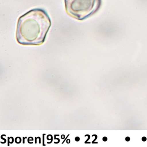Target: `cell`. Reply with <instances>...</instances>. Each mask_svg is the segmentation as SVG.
Masks as SVG:
<instances>
[{
  "label": "cell",
  "mask_w": 147,
  "mask_h": 147,
  "mask_svg": "<svg viewBox=\"0 0 147 147\" xmlns=\"http://www.w3.org/2000/svg\"><path fill=\"white\" fill-rule=\"evenodd\" d=\"M51 25L48 13L42 9H33L20 17L18 20L16 38L20 44H42Z\"/></svg>",
  "instance_id": "obj_1"
},
{
  "label": "cell",
  "mask_w": 147,
  "mask_h": 147,
  "mask_svg": "<svg viewBox=\"0 0 147 147\" xmlns=\"http://www.w3.org/2000/svg\"><path fill=\"white\" fill-rule=\"evenodd\" d=\"M100 3V0H65V8L69 15L82 20L96 12Z\"/></svg>",
  "instance_id": "obj_2"
},
{
  "label": "cell",
  "mask_w": 147,
  "mask_h": 147,
  "mask_svg": "<svg viewBox=\"0 0 147 147\" xmlns=\"http://www.w3.org/2000/svg\"><path fill=\"white\" fill-rule=\"evenodd\" d=\"M80 140V138L79 137H76L75 138V141L76 142H79Z\"/></svg>",
  "instance_id": "obj_3"
},
{
  "label": "cell",
  "mask_w": 147,
  "mask_h": 147,
  "mask_svg": "<svg viewBox=\"0 0 147 147\" xmlns=\"http://www.w3.org/2000/svg\"><path fill=\"white\" fill-rule=\"evenodd\" d=\"M125 141H127V142H129L130 140V138L129 137H127L125 138Z\"/></svg>",
  "instance_id": "obj_4"
},
{
  "label": "cell",
  "mask_w": 147,
  "mask_h": 147,
  "mask_svg": "<svg viewBox=\"0 0 147 147\" xmlns=\"http://www.w3.org/2000/svg\"><path fill=\"white\" fill-rule=\"evenodd\" d=\"M107 140V138L106 137H104L103 138V141H104V142H106Z\"/></svg>",
  "instance_id": "obj_5"
},
{
  "label": "cell",
  "mask_w": 147,
  "mask_h": 147,
  "mask_svg": "<svg viewBox=\"0 0 147 147\" xmlns=\"http://www.w3.org/2000/svg\"><path fill=\"white\" fill-rule=\"evenodd\" d=\"M142 141H143V142H145V141L147 140V138H146L145 137H142Z\"/></svg>",
  "instance_id": "obj_6"
},
{
  "label": "cell",
  "mask_w": 147,
  "mask_h": 147,
  "mask_svg": "<svg viewBox=\"0 0 147 147\" xmlns=\"http://www.w3.org/2000/svg\"><path fill=\"white\" fill-rule=\"evenodd\" d=\"M70 140H69V139H68L67 140V143H70Z\"/></svg>",
  "instance_id": "obj_7"
},
{
  "label": "cell",
  "mask_w": 147,
  "mask_h": 147,
  "mask_svg": "<svg viewBox=\"0 0 147 147\" xmlns=\"http://www.w3.org/2000/svg\"><path fill=\"white\" fill-rule=\"evenodd\" d=\"M64 138H65V136L64 135H63V137L62 136H61L62 139H64Z\"/></svg>",
  "instance_id": "obj_8"
}]
</instances>
